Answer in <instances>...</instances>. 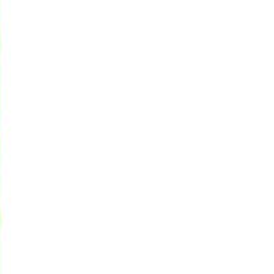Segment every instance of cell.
Masks as SVG:
<instances>
[{
  "label": "cell",
  "mask_w": 274,
  "mask_h": 274,
  "mask_svg": "<svg viewBox=\"0 0 274 274\" xmlns=\"http://www.w3.org/2000/svg\"><path fill=\"white\" fill-rule=\"evenodd\" d=\"M0 222H2V221H0Z\"/></svg>",
  "instance_id": "1"
}]
</instances>
